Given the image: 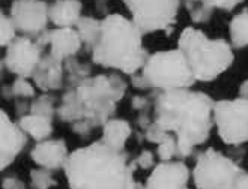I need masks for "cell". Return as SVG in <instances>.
<instances>
[{
  "mask_svg": "<svg viewBox=\"0 0 248 189\" xmlns=\"http://www.w3.org/2000/svg\"><path fill=\"white\" fill-rule=\"evenodd\" d=\"M212 98L203 92L176 89L159 92L154 101V122L178 138L179 158L205 143L214 125Z\"/></svg>",
  "mask_w": 248,
  "mask_h": 189,
  "instance_id": "1",
  "label": "cell"
},
{
  "mask_svg": "<svg viewBox=\"0 0 248 189\" xmlns=\"http://www.w3.org/2000/svg\"><path fill=\"white\" fill-rule=\"evenodd\" d=\"M71 189H134V162L103 141L69 153L63 167Z\"/></svg>",
  "mask_w": 248,
  "mask_h": 189,
  "instance_id": "2",
  "label": "cell"
},
{
  "mask_svg": "<svg viewBox=\"0 0 248 189\" xmlns=\"http://www.w3.org/2000/svg\"><path fill=\"white\" fill-rule=\"evenodd\" d=\"M125 92L126 84L118 75L87 77L63 95L57 116L68 123L84 122L92 128L104 126Z\"/></svg>",
  "mask_w": 248,
  "mask_h": 189,
  "instance_id": "3",
  "label": "cell"
},
{
  "mask_svg": "<svg viewBox=\"0 0 248 189\" xmlns=\"http://www.w3.org/2000/svg\"><path fill=\"white\" fill-rule=\"evenodd\" d=\"M101 23V35L92 50L93 63L133 77L149 57L143 47L144 33L133 20L121 14H108Z\"/></svg>",
  "mask_w": 248,
  "mask_h": 189,
  "instance_id": "4",
  "label": "cell"
},
{
  "mask_svg": "<svg viewBox=\"0 0 248 189\" xmlns=\"http://www.w3.org/2000/svg\"><path fill=\"white\" fill-rule=\"evenodd\" d=\"M178 48L184 53L197 81H212L233 65L232 45L224 39H212L199 29L182 30Z\"/></svg>",
  "mask_w": 248,
  "mask_h": 189,
  "instance_id": "5",
  "label": "cell"
},
{
  "mask_svg": "<svg viewBox=\"0 0 248 189\" xmlns=\"http://www.w3.org/2000/svg\"><path fill=\"white\" fill-rule=\"evenodd\" d=\"M196 81L193 69L179 48L151 54L140 74L133 75V84L137 89H156L159 92L191 89Z\"/></svg>",
  "mask_w": 248,
  "mask_h": 189,
  "instance_id": "6",
  "label": "cell"
},
{
  "mask_svg": "<svg viewBox=\"0 0 248 189\" xmlns=\"http://www.w3.org/2000/svg\"><path fill=\"white\" fill-rule=\"evenodd\" d=\"M244 173L230 158L214 149H208L199 155L193 177L197 189H232Z\"/></svg>",
  "mask_w": 248,
  "mask_h": 189,
  "instance_id": "7",
  "label": "cell"
},
{
  "mask_svg": "<svg viewBox=\"0 0 248 189\" xmlns=\"http://www.w3.org/2000/svg\"><path fill=\"white\" fill-rule=\"evenodd\" d=\"M143 33L170 32L176 24L181 0H122Z\"/></svg>",
  "mask_w": 248,
  "mask_h": 189,
  "instance_id": "8",
  "label": "cell"
},
{
  "mask_svg": "<svg viewBox=\"0 0 248 189\" xmlns=\"http://www.w3.org/2000/svg\"><path fill=\"white\" fill-rule=\"evenodd\" d=\"M214 123L218 135L230 146L248 141V99H223L214 105Z\"/></svg>",
  "mask_w": 248,
  "mask_h": 189,
  "instance_id": "9",
  "label": "cell"
},
{
  "mask_svg": "<svg viewBox=\"0 0 248 189\" xmlns=\"http://www.w3.org/2000/svg\"><path fill=\"white\" fill-rule=\"evenodd\" d=\"M9 17L24 36L38 38L50 23V5L44 0H14Z\"/></svg>",
  "mask_w": 248,
  "mask_h": 189,
  "instance_id": "10",
  "label": "cell"
},
{
  "mask_svg": "<svg viewBox=\"0 0 248 189\" xmlns=\"http://www.w3.org/2000/svg\"><path fill=\"white\" fill-rule=\"evenodd\" d=\"M42 48L39 44L29 36H17V39L6 47L5 66L18 77H33L42 59Z\"/></svg>",
  "mask_w": 248,
  "mask_h": 189,
  "instance_id": "11",
  "label": "cell"
},
{
  "mask_svg": "<svg viewBox=\"0 0 248 189\" xmlns=\"http://www.w3.org/2000/svg\"><path fill=\"white\" fill-rule=\"evenodd\" d=\"M189 170L184 162L163 161L154 168L146 189H186Z\"/></svg>",
  "mask_w": 248,
  "mask_h": 189,
  "instance_id": "12",
  "label": "cell"
},
{
  "mask_svg": "<svg viewBox=\"0 0 248 189\" xmlns=\"http://www.w3.org/2000/svg\"><path fill=\"white\" fill-rule=\"evenodd\" d=\"M0 137H2V150H0V156H2V162H0V168L5 170L8 165L12 164L20 152L26 146V132L21 129L20 125L14 123L9 116L2 110L0 113Z\"/></svg>",
  "mask_w": 248,
  "mask_h": 189,
  "instance_id": "13",
  "label": "cell"
},
{
  "mask_svg": "<svg viewBox=\"0 0 248 189\" xmlns=\"http://www.w3.org/2000/svg\"><path fill=\"white\" fill-rule=\"evenodd\" d=\"M31 156L33 162L41 168L59 170L65 167L69 152L65 140H44L38 141L31 152Z\"/></svg>",
  "mask_w": 248,
  "mask_h": 189,
  "instance_id": "14",
  "label": "cell"
},
{
  "mask_svg": "<svg viewBox=\"0 0 248 189\" xmlns=\"http://www.w3.org/2000/svg\"><path fill=\"white\" fill-rule=\"evenodd\" d=\"M48 45L50 54L57 60L63 62L80 51L83 41L76 27H56L54 30H50Z\"/></svg>",
  "mask_w": 248,
  "mask_h": 189,
  "instance_id": "15",
  "label": "cell"
},
{
  "mask_svg": "<svg viewBox=\"0 0 248 189\" xmlns=\"http://www.w3.org/2000/svg\"><path fill=\"white\" fill-rule=\"evenodd\" d=\"M32 78L44 92L61 89L63 84V62L57 60L51 54H47L41 59Z\"/></svg>",
  "mask_w": 248,
  "mask_h": 189,
  "instance_id": "16",
  "label": "cell"
},
{
  "mask_svg": "<svg viewBox=\"0 0 248 189\" xmlns=\"http://www.w3.org/2000/svg\"><path fill=\"white\" fill-rule=\"evenodd\" d=\"M83 3L80 0H54L50 5V23L56 27H76L83 17Z\"/></svg>",
  "mask_w": 248,
  "mask_h": 189,
  "instance_id": "17",
  "label": "cell"
},
{
  "mask_svg": "<svg viewBox=\"0 0 248 189\" xmlns=\"http://www.w3.org/2000/svg\"><path fill=\"white\" fill-rule=\"evenodd\" d=\"M131 132H133V129H131V125L126 120L110 119L103 128V138H101V141L113 150L124 152L125 144L131 137Z\"/></svg>",
  "mask_w": 248,
  "mask_h": 189,
  "instance_id": "18",
  "label": "cell"
},
{
  "mask_svg": "<svg viewBox=\"0 0 248 189\" xmlns=\"http://www.w3.org/2000/svg\"><path fill=\"white\" fill-rule=\"evenodd\" d=\"M18 125L27 135H31L36 141L48 140V137L53 134V123L51 119L42 117V116L29 113L20 117Z\"/></svg>",
  "mask_w": 248,
  "mask_h": 189,
  "instance_id": "19",
  "label": "cell"
},
{
  "mask_svg": "<svg viewBox=\"0 0 248 189\" xmlns=\"http://www.w3.org/2000/svg\"><path fill=\"white\" fill-rule=\"evenodd\" d=\"M229 35L235 48L248 47V11H242L232 18L229 24Z\"/></svg>",
  "mask_w": 248,
  "mask_h": 189,
  "instance_id": "20",
  "label": "cell"
},
{
  "mask_svg": "<svg viewBox=\"0 0 248 189\" xmlns=\"http://www.w3.org/2000/svg\"><path fill=\"white\" fill-rule=\"evenodd\" d=\"M101 24L103 23L96 18H92V17H81L76 24V29H77L83 44L89 47L91 50H93V47L96 45V42L99 39Z\"/></svg>",
  "mask_w": 248,
  "mask_h": 189,
  "instance_id": "21",
  "label": "cell"
},
{
  "mask_svg": "<svg viewBox=\"0 0 248 189\" xmlns=\"http://www.w3.org/2000/svg\"><path fill=\"white\" fill-rule=\"evenodd\" d=\"M181 2L186 8L189 18H191L193 23L203 24V23H208L212 18L214 9L203 3V0H181Z\"/></svg>",
  "mask_w": 248,
  "mask_h": 189,
  "instance_id": "22",
  "label": "cell"
},
{
  "mask_svg": "<svg viewBox=\"0 0 248 189\" xmlns=\"http://www.w3.org/2000/svg\"><path fill=\"white\" fill-rule=\"evenodd\" d=\"M31 113L42 116V117H47L53 120L54 113H57V108L54 107V99L48 95H42L36 99H33V102L31 104Z\"/></svg>",
  "mask_w": 248,
  "mask_h": 189,
  "instance_id": "23",
  "label": "cell"
},
{
  "mask_svg": "<svg viewBox=\"0 0 248 189\" xmlns=\"http://www.w3.org/2000/svg\"><path fill=\"white\" fill-rule=\"evenodd\" d=\"M17 30L18 29L12 18L2 12V17H0V45H2V48L8 47L9 44L17 39Z\"/></svg>",
  "mask_w": 248,
  "mask_h": 189,
  "instance_id": "24",
  "label": "cell"
},
{
  "mask_svg": "<svg viewBox=\"0 0 248 189\" xmlns=\"http://www.w3.org/2000/svg\"><path fill=\"white\" fill-rule=\"evenodd\" d=\"M158 155L163 161H171L174 156H179L178 138L169 132L164 140L158 144Z\"/></svg>",
  "mask_w": 248,
  "mask_h": 189,
  "instance_id": "25",
  "label": "cell"
},
{
  "mask_svg": "<svg viewBox=\"0 0 248 189\" xmlns=\"http://www.w3.org/2000/svg\"><path fill=\"white\" fill-rule=\"evenodd\" d=\"M51 170L47 168H36L31 173V180L35 189H50L56 185V180L51 176Z\"/></svg>",
  "mask_w": 248,
  "mask_h": 189,
  "instance_id": "26",
  "label": "cell"
},
{
  "mask_svg": "<svg viewBox=\"0 0 248 189\" xmlns=\"http://www.w3.org/2000/svg\"><path fill=\"white\" fill-rule=\"evenodd\" d=\"M11 95L16 98H33L35 96V87L33 84L24 77H18L11 84Z\"/></svg>",
  "mask_w": 248,
  "mask_h": 189,
  "instance_id": "27",
  "label": "cell"
},
{
  "mask_svg": "<svg viewBox=\"0 0 248 189\" xmlns=\"http://www.w3.org/2000/svg\"><path fill=\"white\" fill-rule=\"evenodd\" d=\"M244 0H203V3L212 9H223V11H232L235 9Z\"/></svg>",
  "mask_w": 248,
  "mask_h": 189,
  "instance_id": "28",
  "label": "cell"
},
{
  "mask_svg": "<svg viewBox=\"0 0 248 189\" xmlns=\"http://www.w3.org/2000/svg\"><path fill=\"white\" fill-rule=\"evenodd\" d=\"M134 165L139 167V168H143V170H148L151 167H154V155L148 150L141 152L136 159H134Z\"/></svg>",
  "mask_w": 248,
  "mask_h": 189,
  "instance_id": "29",
  "label": "cell"
},
{
  "mask_svg": "<svg viewBox=\"0 0 248 189\" xmlns=\"http://www.w3.org/2000/svg\"><path fill=\"white\" fill-rule=\"evenodd\" d=\"M3 189H24V183L18 177H6L2 183Z\"/></svg>",
  "mask_w": 248,
  "mask_h": 189,
  "instance_id": "30",
  "label": "cell"
},
{
  "mask_svg": "<svg viewBox=\"0 0 248 189\" xmlns=\"http://www.w3.org/2000/svg\"><path fill=\"white\" fill-rule=\"evenodd\" d=\"M149 107V99L146 96H136L133 98V108L134 110H146Z\"/></svg>",
  "mask_w": 248,
  "mask_h": 189,
  "instance_id": "31",
  "label": "cell"
},
{
  "mask_svg": "<svg viewBox=\"0 0 248 189\" xmlns=\"http://www.w3.org/2000/svg\"><path fill=\"white\" fill-rule=\"evenodd\" d=\"M232 189H248V173H244V176L238 180V183Z\"/></svg>",
  "mask_w": 248,
  "mask_h": 189,
  "instance_id": "32",
  "label": "cell"
},
{
  "mask_svg": "<svg viewBox=\"0 0 248 189\" xmlns=\"http://www.w3.org/2000/svg\"><path fill=\"white\" fill-rule=\"evenodd\" d=\"M239 96L248 99V80L241 84V87H239Z\"/></svg>",
  "mask_w": 248,
  "mask_h": 189,
  "instance_id": "33",
  "label": "cell"
},
{
  "mask_svg": "<svg viewBox=\"0 0 248 189\" xmlns=\"http://www.w3.org/2000/svg\"><path fill=\"white\" fill-rule=\"evenodd\" d=\"M134 189H146V185L143 186L141 183H136V185H134Z\"/></svg>",
  "mask_w": 248,
  "mask_h": 189,
  "instance_id": "34",
  "label": "cell"
}]
</instances>
